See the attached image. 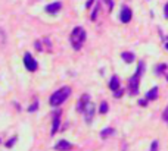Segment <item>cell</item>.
<instances>
[{
	"label": "cell",
	"instance_id": "cell-25",
	"mask_svg": "<svg viewBox=\"0 0 168 151\" xmlns=\"http://www.w3.org/2000/svg\"><path fill=\"white\" fill-rule=\"evenodd\" d=\"M148 101H149L148 98H145V100H140V101H139V104H140V106H146V104H148Z\"/></svg>",
	"mask_w": 168,
	"mask_h": 151
},
{
	"label": "cell",
	"instance_id": "cell-6",
	"mask_svg": "<svg viewBox=\"0 0 168 151\" xmlns=\"http://www.w3.org/2000/svg\"><path fill=\"white\" fill-rule=\"evenodd\" d=\"M131 16H133L131 9H130V7H127V6H124V7L121 9V13H119V19H121V22H124V24L130 22V21H131Z\"/></svg>",
	"mask_w": 168,
	"mask_h": 151
},
{
	"label": "cell",
	"instance_id": "cell-2",
	"mask_svg": "<svg viewBox=\"0 0 168 151\" xmlns=\"http://www.w3.org/2000/svg\"><path fill=\"white\" fill-rule=\"evenodd\" d=\"M69 95H71V88H69V87H62L59 91H56V93L52 94L50 104L52 106H61Z\"/></svg>",
	"mask_w": 168,
	"mask_h": 151
},
{
	"label": "cell",
	"instance_id": "cell-21",
	"mask_svg": "<svg viewBox=\"0 0 168 151\" xmlns=\"http://www.w3.org/2000/svg\"><path fill=\"white\" fill-rule=\"evenodd\" d=\"M162 119H164L165 122H168V106L165 107V110H164V113H162Z\"/></svg>",
	"mask_w": 168,
	"mask_h": 151
},
{
	"label": "cell",
	"instance_id": "cell-11",
	"mask_svg": "<svg viewBox=\"0 0 168 151\" xmlns=\"http://www.w3.org/2000/svg\"><path fill=\"white\" fill-rule=\"evenodd\" d=\"M109 88H111L112 91H117V90L121 88V87H119V78H118L117 75H114V76L111 78V81H109Z\"/></svg>",
	"mask_w": 168,
	"mask_h": 151
},
{
	"label": "cell",
	"instance_id": "cell-4",
	"mask_svg": "<svg viewBox=\"0 0 168 151\" xmlns=\"http://www.w3.org/2000/svg\"><path fill=\"white\" fill-rule=\"evenodd\" d=\"M24 65H25V67L28 70H31V72L37 69V62H35V59H34L30 53H25V56H24Z\"/></svg>",
	"mask_w": 168,
	"mask_h": 151
},
{
	"label": "cell",
	"instance_id": "cell-22",
	"mask_svg": "<svg viewBox=\"0 0 168 151\" xmlns=\"http://www.w3.org/2000/svg\"><path fill=\"white\" fill-rule=\"evenodd\" d=\"M15 141H16V138H12L10 141H8V144H6V147H8V148H10V147H12V145L15 144Z\"/></svg>",
	"mask_w": 168,
	"mask_h": 151
},
{
	"label": "cell",
	"instance_id": "cell-28",
	"mask_svg": "<svg viewBox=\"0 0 168 151\" xmlns=\"http://www.w3.org/2000/svg\"><path fill=\"white\" fill-rule=\"evenodd\" d=\"M165 78H167V81H168V75H167V76H165Z\"/></svg>",
	"mask_w": 168,
	"mask_h": 151
},
{
	"label": "cell",
	"instance_id": "cell-20",
	"mask_svg": "<svg viewBox=\"0 0 168 151\" xmlns=\"http://www.w3.org/2000/svg\"><path fill=\"white\" fill-rule=\"evenodd\" d=\"M151 151H158V141H153V142H152Z\"/></svg>",
	"mask_w": 168,
	"mask_h": 151
},
{
	"label": "cell",
	"instance_id": "cell-26",
	"mask_svg": "<svg viewBox=\"0 0 168 151\" xmlns=\"http://www.w3.org/2000/svg\"><path fill=\"white\" fill-rule=\"evenodd\" d=\"M165 16L168 18V4H167V6H165Z\"/></svg>",
	"mask_w": 168,
	"mask_h": 151
},
{
	"label": "cell",
	"instance_id": "cell-10",
	"mask_svg": "<svg viewBox=\"0 0 168 151\" xmlns=\"http://www.w3.org/2000/svg\"><path fill=\"white\" fill-rule=\"evenodd\" d=\"M59 123H61V112L58 110V113L55 115V119H53V125H52V135H55L56 131L59 129Z\"/></svg>",
	"mask_w": 168,
	"mask_h": 151
},
{
	"label": "cell",
	"instance_id": "cell-12",
	"mask_svg": "<svg viewBox=\"0 0 168 151\" xmlns=\"http://www.w3.org/2000/svg\"><path fill=\"white\" fill-rule=\"evenodd\" d=\"M121 57H122V60L124 62H127V63H133L134 62V54L133 53H130V51H124V53H121Z\"/></svg>",
	"mask_w": 168,
	"mask_h": 151
},
{
	"label": "cell",
	"instance_id": "cell-16",
	"mask_svg": "<svg viewBox=\"0 0 168 151\" xmlns=\"http://www.w3.org/2000/svg\"><path fill=\"white\" fill-rule=\"evenodd\" d=\"M108 103L106 101H103V103H100V107H99V112H100L102 115H105V113H108Z\"/></svg>",
	"mask_w": 168,
	"mask_h": 151
},
{
	"label": "cell",
	"instance_id": "cell-9",
	"mask_svg": "<svg viewBox=\"0 0 168 151\" xmlns=\"http://www.w3.org/2000/svg\"><path fill=\"white\" fill-rule=\"evenodd\" d=\"M61 7H62V3L61 1H55V3H50V4L46 6V12L47 13H56L58 10H61Z\"/></svg>",
	"mask_w": 168,
	"mask_h": 151
},
{
	"label": "cell",
	"instance_id": "cell-27",
	"mask_svg": "<svg viewBox=\"0 0 168 151\" xmlns=\"http://www.w3.org/2000/svg\"><path fill=\"white\" fill-rule=\"evenodd\" d=\"M165 49H167V50H168V43H167V44H165Z\"/></svg>",
	"mask_w": 168,
	"mask_h": 151
},
{
	"label": "cell",
	"instance_id": "cell-24",
	"mask_svg": "<svg viewBox=\"0 0 168 151\" xmlns=\"http://www.w3.org/2000/svg\"><path fill=\"white\" fill-rule=\"evenodd\" d=\"M94 3V0H87V3H86V7H92V4Z\"/></svg>",
	"mask_w": 168,
	"mask_h": 151
},
{
	"label": "cell",
	"instance_id": "cell-23",
	"mask_svg": "<svg viewBox=\"0 0 168 151\" xmlns=\"http://www.w3.org/2000/svg\"><path fill=\"white\" fill-rule=\"evenodd\" d=\"M106 3H108V7H109V10H112L114 9V1L112 0H105Z\"/></svg>",
	"mask_w": 168,
	"mask_h": 151
},
{
	"label": "cell",
	"instance_id": "cell-5",
	"mask_svg": "<svg viewBox=\"0 0 168 151\" xmlns=\"http://www.w3.org/2000/svg\"><path fill=\"white\" fill-rule=\"evenodd\" d=\"M84 119H86V122L87 123H90L92 120H93V116H94V106H93V103L92 101H88L87 103V106H86V109H84Z\"/></svg>",
	"mask_w": 168,
	"mask_h": 151
},
{
	"label": "cell",
	"instance_id": "cell-3",
	"mask_svg": "<svg viewBox=\"0 0 168 151\" xmlns=\"http://www.w3.org/2000/svg\"><path fill=\"white\" fill-rule=\"evenodd\" d=\"M139 82H140V73L136 72L131 76V79H130V94L136 95L139 93Z\"/></svg>",
	"mask_w": 168,
	"mask_h": 151
},
{
	"label": "cell",
	"instance_id": "cell-7",
	"mask_svg": "<svg viewBox=\"0 0 168 151\" xmlns=\"http://www.w3.org/2000/svg\"><path fill=\"white\" fill-rule=\"evenodd\" d=\"M88 101H90L88 94H83V95H81V98H80V100H78V103H77V112H78V113H83Z\"/></svg>",
	"mask_w": 168,
	"mask_h": 151
},
{
	"label": "cell",
	"instance_id": "cell-1",
	"mask_svg": "<svg viewBox=\"0 0 168 151\" xmlns=\"http://www.w3.org/2000/svg\"><path fill=\"white\" fill-rule=\"evenodd\" d=\"M86 37H87L86 35V31H84V28H81V27H75L72 30L71 37H69V41H71L74 50H80L83 47L84 41H86Z\"/></svg>",
	"mask_w": 168,
	"mask_h": 151
},
{
	"label": "cell",
	"instance_id": "cell-14",
	"mask_svg": "<svg viewBox=\"0 0 168 151\" xmlns=\"http://www.w3.org/2000/svg\"><path fill=\"white\" fill-rule=\"evenodd\" d=\"M156 97H158V87H153L151 91H148L146 98H148L149 101H152V100H156Z\"/></svg>",
	"mask_w": 168,
	"mask_h": 151
},
{
	"label": "cell",
	"instance_id": "cell-8",
	"mask_svg": "<svg viewBox=\"0 0 168 151\" xmlns=\"http://www.w3.org/2000/svg\"><path fill=\"white\" fill-rule=\"evenodd\" d=\"M55 148L59 151H69L71 148H72V145H71V142H68V141H65V139H61L56 145H55Z\"/></svg>",
	"mask_w": 168,
	"mask_h": 151
},
{
	"label": "cell",
	"instance_id": "cell-19",
	"mask_svg": "<svg viewBox=\"0 0 168 151\" xmlns=\"http://www.w3.org/2000/svg\"><path fill=\"white\" fill-rule=\"evenodd\" d=\"M122 93H124L122 88H119V90H117V91H114V97H115V98H119V97L122 95Z\"/></svg>",
	"mask_w": 168,
	"mask_h": 151
},
{
	"label": "cell",
	"instance_id": "cell-18",
	"mask_svg": "<svg viewBox=\"0 0 168 151\" xmlns=\"http://www.w3.org/2000/svg\"><path fill=\"white\" fill-rule=\"evenodd\" d=\"M37 109H38V101L35 100V101H34V104H33V106H31V107L28 109V112H30V113H34V112H35Z\"/></svg>",
	"mask_w": 168,
	"mask_h": 151
},
{
	"label": "cell",
	"instance_id": "cell-17",
	"mask_svg": "<svg viewBox=\"0 0 168 151\" xmlns=\"http://www.w3.org/2000/svg\"><path fill=\"white\" fill-rule=\"evenodd\" d=\"M165 69H167V65H165V63H161L159 66L155 67V72H156V73H161V72H164Z\"/></svg>",
	"mask_w": 168,
	"mask_h": 151
},
{
	"label": "cell",
	"instance_id": "cell-13",
	"mask_svg": "<svg viewBox=\"0 0 168 151\" xmlns=\"http://www.w3.org/2000/svg\"><path fill=\"white\" fill-rule=\"evenodd\" d=\"M112 135H115V129H114V128H105V129L100 131L102 138H109V136H112Z\"/></svg>",
	"mask_w": 168,
	"mask_h": 151
},
{
	"label": "cell",
	"instance_id": "cell-15",
	"mask_svg": "<svg viewBox=\"0 0 168 151\" xmlns=\"http://www.w3.org/2000/svg\"><path fill=\"white\" fill-rule=\"evenodd\" d=\"M99 9H100V4H96L94 9H93V12H92V15H90V19H92V21H96V19H98V12H99Z\"/></svg>",
	"mask_w": 168,
	"mask_h": 151
}]
</instances>
